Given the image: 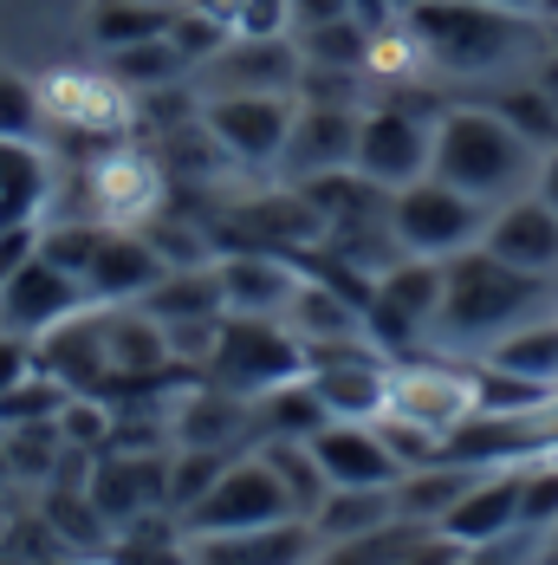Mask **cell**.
I'll return each instance as SVG.
<instances>
[{
  "label": "cell",
  "mask_w": 558,
  "mask_h": 565,
  "mask_svg": "<svg viewBox=\"0 0 558 565\" xmlns=\"http://www.w3.org/2000/svg\"><path fill=\"white\" fill-rule=\"evenodd\" d=\"M396 423H416L429 436H454L474 416V364H448V358H409L390 364V409Z\"/></svg>",
  "instance_id": "8fae6325"
},
{
  "label": "cell",
  "mask_w": 558,
  "mask_h": 565,
  "mask_svg": "<svg viewBox=\"0 0 558 565\" xmlns=\"http://www.w3.org/2000/svg\"><path fill=\"white\" fill-rule=\"evenodd\" d=\"M85 306H92L85 280H78V274H65V267L46 260V254H33L13 280L0 286V326H7V332H20V339H46L53 326L78 319Z\"/></svg>",
  "instance_id": "5bb4252c"
},
{
  "label": "cell",
  "mask_w": 558,
  "mask_h": 565,
  "mask_svg": "<svg viewBox=\"0 0 558 565\" xmlns=\"http://www.w3.org/2000/svg\"><path fill=\"white\" fill-rule=\"evenodd\" d=\"M202 377L234 396H273L279 384L305 377V344L286 319H254V312H227L215 326V344L202 358Z\"/></svg>",
  "instance_id": "277c9868"
},
{
  "label": "cell",
  "mask_w": 558,
  "mask_h": 565,
  "mask_svg": "<svg viewBox=\"0 0 558 565\" xmlns=\"http://www.w3.org/2000/svg\"><path fill=\"white\" fill-rule=\"evenodd\" d=\"M357 13V0H292V26H319V20H344Z\"/></svg>",
  "instance_id": "ab89813d"
},
{
  "label": "cell",
  "mask_w": 558,
  "mask_h": 565,
  "mask_svg": "<svg viewBox=\"0 0 558 565\" xmlns=\"http://www.w3.org/2000/svg\"><path fill=\"white\" fill-rule=\"evenodd\" d=\"M539 157H546V150H539L506 111H494V105H442L429 175H442L448 189H461V195L501 209V202H513V195L533 189Z\"/></svg>",
  "instance_id": "3957f363"
},
{
  "label": "cell",
  "mask_w": 558,
  "mask_h": 565,
  "mask_svg": "<svg viewBox=\"0 0 558 565\" xmlns=\"http://www.w3.org/2000/svg\"><path fill=\"white\" fill-rule=\"evenodd\" d=\"M202 72L215 78V92H299L305 53L292 33L273 40H222V53L202 58Z\"/></svg>",
  "instance_id": "484cf974"
},
{
  "label": "cell",
  "mask_w": 558,
  "mask_h": 565,
  "mask_svg": "<svg viewBox=\"0 0 558 565\" xmlns=\"http://www.w3.org/2000/svg\"><path fill=\"white\" fill-rule=\"evenodd\" d=\"M390 520H403L396 513V488H332L319 501V513H312V533H319V546H337V540L377 533Z\"/></svg>",
  "instance_id": "f546056e"
},
{
  "label": "cell",
  "mask_w": 558,
  "mask_h": 565,
  "mask_svg": "<svg viewBox=\"0 0 558 565\" xmlns=\"http://www.w3.org/2000/svg\"><path fill=\"white\" fill-rule=\"evenodd\" d=\"M169 26H175V13H169L163 0H111V7L92 13V40H98L105 53H130V46L169 33Z\"/></svg>",
  "instance_id": "836d02e7"
},
{
  "label": "cell",
  "mask_w": 558,
  "mask_h": 565,
  "mask_svg": "<svg viewBox=\"0 0 558 565\" xmlns=\"http://www.w3.org/2000/svg\"><path fill=\"white\" fill-rule=\"evenodd\" d=\"M286 326L299 332L305 351H319V344H351V339H364V299H351L344 286L305 274L299 292H292V306H286Z\"/></svg>",
  "instance_id": "4316f807"
},
{
  "label": "cell",
  "mask_w": 558,
  "mask_h": 565,
  "mask_svg": "<svg viewBox=\"0 0 558 565\" xmlns=\"http://www.w3.org/2000/svg\"><path fill=\"white\" fill-rule=\"evenodd\" d=\"M481 468H461V461H422V468H403L396 481V513L416 520V526H442V513L474 488Z\"/></svg>",
  "instance_id": "f1b7e54d"
},
{
  "label": "cell",
  "mask_w": 558,
  "mask_h": 565,
  "mask_svg": "<svg viewBox=\"0 0 558 565\" xmlns=\"http://www.w3.org/2000/svg\"><path fill=\"white\" fill-rule=\"evenodd\" d=\"M33 371H40V364H33V339H20V332H7V326H0V396L20 391Z\"/></svg>",
  "instance_id": "74e56055"
},
{
  "label": "cell",
  "mask_w": 558,
  "mask_h": 565,
  "mask_svg": "<svg viewBox=\"0 0 558 565\" xmlns=\"http://www.w3.org/2000/svg\"><path fill=\"white\" fill-rule=\"evenodd\" d=\"M357 105H305L299 98V117H292V137H286V157L279 170L292 182H312V175H332L357 163Z\"/></svg>",
  "instance_id": "d6986e66"
},
{
  "label": "cell",
  "mask_w": 558,
  "mask_h": 565,
  "mask_svg": "<svg viewBox=\"0 0 558 565\" xmlns=\"http://www.w3.org/2000/svg\"><path fill=\"white\" fill-rule=\"evenodd\" d=\"M494 7H506V13H533V20H539V0H494Z\"/></svg>",
  "instance_id": "b9f144b4"
},
{
  "label": "cell",
  "mask_w": 558,
  "mask_h": 565,
  "mask_svg": "<svg viewBox=\"0 0 558 565\" xmlns=\"http://www.w3.org/2000/svg\"><path fill=\"white\" fill-rule=\"evenodd\" d=\"M292 40H299L305 65H332V72H364V58H371V26L357 13L319 20V26H292Z\"/></svg>",
  "instance_id": "d6a6232c"
},
{
  "label": "cell",
  "mask_w": 558,
  "mask_h": 565,
  "mask_svg": "<svg viewBox=\"0 0 558 565\" xmlns=\"http://www.w3.org/2000/svg\"><path fill=\"white\" fill-rule=\"evenodd\" d=\"M85 189H92V222L105 227H143L163 215V170L143 150H105L85 170Z\"/></svg>",
  "instance_id": "9a60e30c"
},
{
  "label": "cell",
  "mask_w": 558,
  "mask_h": 565,
  "mask_svg": "<svg viewBox=\"0 0 558 565\" xmlns=\"http://www.w3.org/2000/svg\"><path fill=\"white\" fill-rule=\"evenodd\" d=\"M312 455H319L332 488H396L403 481V461H396V449L384 443L377 423H337L332 416L312 436Z\"/></svg>",
  "instance_id": "cb8c5ba5"
},
{
  "label": "cell",
  "mask_w": 558,
  "mask_h": 565,
  "mask_svg": "<svg viewBox=\"0 0 558 565\" xmlns=\"http://www.w3.org/2000/svg\"><path fill=\"white\" fill-rule=\"evenodd\" d=\"M33 254H40V222H7L0 227V286L13 280Z\"/></svg>",
  "instance_id": "8d00e7d4"
},
{
  "label": "cell",
  "mask_w": 558,
  "mask_h": 565,
  "mask_svg": "<svg viewBox=\"0 0 558 565\" xmlns=\"http://www.w3.org/2000/svg\"><path fill=\"white\" fill-rule=\"evenodd\" d=\"M481 358H487V364H501V371H513V377H526V384L558 391V312H539V319L513 326V332L494 339Z\"/></svg>",
  "instance_id": "4dcf8cb0"
},
{
  "label": "cell",
  "mask_w": 558,
  "mask_h": 565,
  "mask_svg": "<svg viewBox=\"0 0 558 565\" xmlns=\"http://www.w3.org/2000/svg\"><path fill=\"white\" fill-rule=\"evenodd\" d=\"M254 449L273 461L279 488L292 494V508H299V520H312L319 513V501L332 494V481H325V468H319V455H312V443H292V436H267V443H254Z\"/></svg>",
  "instance_id": "1f68e13d"
},
{
  "label": "cell",
  "mask_w": 558,
  "mask_h": 565,
  "mask_svg": "<svg viewBox=\"0 0 558 565\" xmlns=\"http://www.w3.org/2000/svg\"><path fill=\"white\" fill-rule=\"evenodd\" d=\"M292 117H299V92H208V105H202L208 137L240 170H279Z\"/></svg>",
  "instance_id": "52a82bcc"
},
{
  "label": "cell",
  "mask_w": 558,
  "mask_h": 565,
  "mask_svg": "<svg viewBox=\"0 0 558 565\" xmlns=\"http://www.w3.org/2000/svg\"><path fill=\"white\" fill-rule=\"evenodd\" d=\"M40 98H46V124L78 130V137H117L130 124V98L111 72H53Z\"/></svg>",
  "instance_id": "603a6c76"
},
{
  "label": "cell",
  "mask_w": 558,
  "mask_h": 565,
  "mask_svg": "<svg viewBox=\"0 0 558 565\" xmlns=\"http://www.w3.org/2000/svg\"><path fill=\"white\" fill-rule=\"evenodd\" d=\"M163 274H169L163 254L150 247L143 227H105L78 280H85V292H92V306H137Z\"/></svg>",
  "instance_id": "e0dca14e"
},
{
  "label": "cell",
  "mask_w": 558,
  "mask_h": 565,
  "mask_svg": "<svg viewBox=\"0 0 558 565\" xmlns=\"http://www.w3.org/2000/svg\"><path fill=\"white\" fill-rule=\"evenodd\" d=\"M487 215H494L487 202L448 189L442 175H422V182H409V189L390 195V234H396V247L416 254V260H454V254L481 247Z\"/></svg>",
  "instance_id": "5b68a950"
},
{
  "label": "cell",
  "mask_w": 558,
  "mask_h": 565,
  "mask_svg": "<svg viewBox=\"0 0 558 565\" xmlns=\"http://www.w3.org/2000/svg\"><path fill=\"white\" fill-rule=\"evenodd\" d=\"M539 20H546V26H558V0H539Z\"/></svg>",
  "instance_id": "7bdbcfd3"
},
{
  "label": "cell",
  "mask_w": 558,
  "mask_h": 565,
  "mask_svg": "<svg viewBox=\"0 0 558 565\" xmlns=\"http://www.w3.org/2000/svg\"><path fill=\"white\" fill-rule=\"evenodd\" d=\"M319 533L312 520H273L240 533H189V565H312Z\"/></svg>",
  "instance_id": "ffe728a7"
},
{
  "label": "cell",
  "mask_w": 558,
  "mask_h": 565,
  "mask_svg": "<svg viewBox=\"0 0 558 565\" xmlns=\"http://www.w3.org/2000/svg\"><path fill=\"white\" fill-rule=\"evenodd\" d=\"M53 202V157L33 137H0V222H40Z\"/></svg>",
  "instance_id": "83f0119b"
},
{
  "label": "cell",
  "mask_w": 558,
  "mask_h": 565,
  "mask_svg": "<svg viewBox=\"0 0 558 565\" xmlns=\"http://www.w3.org/2000/svg\"><path fill=\"white\" fill-rule=\"evenodd\" d=\"M58 565H72V559H58ZM98 565H105V559H98Z\"/></svg>",
  "instance_id": "ee69618b"
},
{
  "label": "cell",
  "mask_w": 558,
  "mask_h": 565,
  "mask_svg": "<svg viewBox=\"0 0 558 565\" xmlns=\"http://www.w3.org/2000/svg\"><path fill=\"white\" fill-rule=\"evenodd\" d=\"M416 7H422V0H357V20H364L371 33H384V26H403Z\"/></svg>",
  "instance_id": "f35d334b"
},
{
  "label": "cell",
  "mask_w": 558,
  "mask_h": 565,
  "mask_svg": "<svg viewBox=\"0 0 558 565\" xmlns=\"http://www.w3.org/2000/svg\"><path fill=\"white\" fill-rule=\"evenodd\" d=\"M33 364L65 384L72 396H105L111 391V351H105V306H85L78 319L53 326L46 339H33Z\"/></svg>",
  "instance_id": "2e32d148"
},
{
  "label": "cell",
  "mask_w": 558,
  "mask_h": 565,
  "mask_svg": "<svg viewBox=\"0 0 558 565\" xmlns=\"http://www.w3.org/2000/svg\"><path fill=\"white\" fill-rule=\"evenodd\" d=\"M436 117L429 105H371L357 117V163L351 170L377 189H409L436 163Z\"/></svg>",
  "instance_id": "ba28073f"
},
{
  "label": "cell",
  "mask_w": 558,
  "mask_h": 565,
  "mask_svg": "<svg viewBox=\"0 0 558 565\" xmlns=\"http://www.w3.org/2000/svg\"><path fill=\"white\" fill-rule=\"evenodd\" d=\"M533 195H539V202H546V209L558 215V143L546 150V157H539V175H533Z\"/></svg>",
  "instance_id": "60d3db41"
},
{
  "label": "cell",
  "mask_w": 558,
  "mask_h": 565,
  "mask_svg": "<svg viewBox=\"0 0 558 565\" xmlns=\"http://www.w3.org/2000/svg\"><path fill=\"white\" fill-rule=\"evenodd\" d=\"M558 520V468H533L519 488V526H552Z\"/></svg>",
  "instance_id": "d590c367"
},
{
  "label": "cell",
  "mask_w": 558,
  "mask_h": 565,
  "mask_svg": "<svg viewBox=\"0 0 558 565\" xmlns=\"http://www.w3.org/2000/svg\"><path fill=\"white\" fill-rule=\"evenodd\" d=\"M215 274H222L227 312H254V319H286L292 292L305 280V267H292L273 247H227L215 260Z\"/></svg>",
  "instance_id": "44dd1931"
},
{
  "label": "cell",
  "mask_w": 558,
  "mask_h": 565,
  "mask_svg": "<svg viewBox=\"0 0 558 565\" xmlns=\"http://www.w3.org/2000/svg\"><path fill=\"white\" fill-rule=\"evenodd\" d=\"M519 488H526V475H506V468H481L474 475V488L442 513V533L448 546H461V553H481V546H501L506 533H519Z\"/></svg>",
  "instance_id": "ac0fdd59"
},
{
  "label": "cell",
  "mask_w": 558,
  "mask_h": 565,
  "mask_svg": "<svg viewBox=\"0 0 558 565\" xmlns=\"http://www.w3.org/2000/svg\"><path fill=\"white\" fill-rule=\"evenodd\" d=\"M273 520H299V508H292V494L279 488L273 461L260 449L234 455L222 475H215V488L182 513L189 533H240V526H273Z\"/></svg>",
  "instance_id": "9c48e42d"
},
{
  "label": "cell",
  "mask_w": 558,
  "mask_h": 565,
  "mask_svg": "<svg viewBox=\"0 0 558 565\" xmlns=\"http://www.w3.org/2000/svg\"><path fill=\"white\" fill-rule=\"evenodd\" d=\"M436 306H442V260H416L403 254L396 267H384L371 280L364 299V339L377 344L384 358H403L436 332Z\"/></svg>",
  "instance_id": "8992f818"
},
{
  "label": "cell",
  "mask_w": 558,
  "mask_h": 565,
  "mask_svg": "<svg viewBox=\"0 0 558 565\" xmlns=\"http://www.w3.org/2000/svg\"><path fill=\"white\" fill-rule=\"evenodd\" d=\"M409 33L436 72L454 78H506V72H539L546 40L533 13H506L494 0H422L409 13Z\"/></svg>",
  "instance_id": "7a4b0ae2"
},
{
  "label": "cell",
  "mask_w": 558,
  "mask_h": 565,
  "mask_svg": "<svg viewBox=\"0 0 558 565\" xmlns=\"http://www.w3.org/2000/svg\"><path fill=\"white\" fill-rule=\"evenodd\" d=\"M481 247H487L494 260H506V267H519V274L552 280L558 274V215L526 189V195H513V202H501V209L487 215Z\"/></svg>",
  "instance_id": "7402d4cb"
},
{
  "label": "cell",
  "mask_w": 558,
  "mask_h": 565,
  "mask_svg": "<svg viewBox=\"0 0 558 565\" xmlns=\"http://www.w3.org/2000/svg\"><path fill=\"white\" fill-rule=\"evenodd\" d=\"M552 286H558V274H552Z\"/></svg>",
  "instance_id": "f6af8a7d"
},
{
  "label": "cell",
  "mask_w": 558,
  "mask_h": 565,
  "mask_svg": "<svg viewBox=\"0 0 558 565\" xmlns=\"http://www.w3.org/2000/svg\"><path fill=\"white\" fill-rule=\"evenodd\" d=\"M552 33H558V26H552Z\"/></svg>",
  "instance_id": "c3c4849f"
},
{
  "label": "cell",
  "mask_w": 558,
  "mask_h": 565,
  "mask_svg": "<svg viewBox=\"0 0 558 565\" xmlns=\"http://www.w3.org/2000/svg\"><path fill=\"white\" fill-rule=\"evenodd\" d=\"M0 227H7V222H0Z\"/></svg>",
  "instance_id": "7dc6e473"
},
{
  "label": "cell",
  "mask_w": 558,
  "mask_h": 565,
  "mask_svg": "<svg viewBox=\"0 0 558 565\" xmlns=\"http://www.w3.org/2000/svg\"><path fill=\"white\" fill-rule=\"evenodd\" d=\"M85 494L92 508L105 513V526H130L143 513H163L169 508V449H105L92 455V475H85Z\"/></svg>",
  "instance_id": "7c38bea8"
},
{
  "label": "cell",
  "mask_w": 558,
  "mask_h": 565,
  "mask_svg": "<svg viewBox=\"0 0 558 565\" xmlns=\"http://www.w3.org/2000/svg\"><path fill=\"white\" fill-rule=\"evenodd\" d=\"M0 540H7V533H0Z\"/></svg>",
  "instance_id": "bcb514c9"
},
{
  "label": "cell",
  "mask_w": 558,
  "mask_h": 565,
  "mask_svg": "<svg viewBox=\"0 0 558 565\" xmlns=\"http://www.w3.org/2000/svg\"><path fill=\"white\" fill-rule=\"evenodd\" d=\"M46 124V98L33 78L20 72H0V137H33Z\"/></svg>",
  "instance_id": "e575fe53"
},
{
  "label": "cell",
  "mask_w": 558,
  "mask_h": 565,
  "mask_svg": "<svg viewBox=\"0 0 558 565\" xmlns=\"http://www.w3.org/2000/svg\"><path fill=\"white\" fill-rule=\"evenodd\" d=\"M105 351H111V391H150L175 371L169 332L143 306H105Z\"/></svg>",
  "instance_id": "d4e9b609"
},
{
  "label": "cell",
  "mask_w": 558,
  "mask_h": 565,
  "mask_svg": "<svg viewBox=\"0 0 558 565\" xmlns=\"http://www.w3.org/2000/svg\"><path fill=\"white\" fill-rule=\"evenodd\" d=\"M169 443H175V449L240 455L247 443H260V403L202 377V384H189V391L169 403Z\"/></svg>",
  "instance_id": "4fadbf2b"
},
{
  "label": "cell",
  "mask_w": 558,
  "mask_h": 565,
  "mask_svg": "<svg viewBox=\"0 0 558 565\" xmlns=\"http://www.w3.org/2000/svg\"><path fill=\"white\" fill-rule=\"evenodd\" d=\"M390 364L371 339H351V344H319L305 351V384L319 391L325 416L337 423H377L390 409Z\"/></svg>",
  "instance_id": "30bf717a"
},
{
  "label": "cell",
  "mask_w": 558,
  "mask_h": 565,
  "mask_svg": "<svg viewBox=\"0 0 558 565\" xmlns=\"http://www.w3.org/2000/svg\"><path fill=\"white\" fill-rule=\"evenodd\" d=\"M552 299H558L552 280L506 267L487 247H468V254L442 260V306H436L429 344H442V351H487L513 326L539 319Z\"/></svg>",
  "instance_id": "6da1fadb"
}]
</instances>
